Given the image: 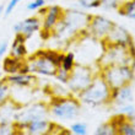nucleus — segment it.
<instances>
[{
  "label": "nucleus",
  "instance_id": "nucleus-1",
  "mask_svg": "<svg viewBox=\"0 0 135 135\" xmlns=\"http://www.w3.org/2000/svg\"><path fill=\"white\" fill-rule=\"evenodd\" d=\"M90 17L91 15L84 11L75 9L64 10L63 17L52 31V37H54L57 41L68 42L75 37L87 36L86 27L90 21Z\"/></svg>",
  "mask_w": 135,
  "mask_h": 135
},
{
  "label": "nucleus",
  "instance_id": "nucleus-2",
  "mask_svg": "<svg viewBox=\"0 0 135 135\" xmlns=\"http://www.w3.org/2000/svg\"><path fill=\"white\" fill-rule=\"evenodd\" d=\"M63 57L64 53L57 50H38L28 59H26V70L33 75L52 78L55 75L58 68L60 66Z\"/></svg>",
  "mask_w": 135,
  "mask_h": 135
},
{
  "label": "nucleus",
  "instance_id": "nucleus-3",
  "mask_svg": "<svg viewBox=\"0 0 135 135\" xmlns=\"http://www.w3.org/2000/svg\"><path fill=\"white\" fill-rule=\"evenodd\" d=\"M110 89L104 79L100 75V71L93 78L92 82L84 91L76 95L80 103L90 107H101L110 103Z\"/></svg>",
  "mask_w": 135,
  "mask_h": 135
},
{
  "label": "nucleus",
  "instance_id": "nucleus-4",
  "mask_svg": "<svg viewBox=\"0 0 135 135\" xmlns=\"http://www.w3.org/2000/svg\"><path fill=\"white\" fill-rule=\"evenodd\" d=\"M103 46V53L98 60L100 69L112 65H129L135 69V46L127 48L104 43Z\"/></svg>",
  "mask_w": 135,
  "mask_h": 135
},
{
  "label": "nucleus",
  "instance_id": "nucleus-5",
  "mask_svg": "<svg viewBox=\"0 0 135 135\" xmlns=\"http://www.w3.org/2000/svg\"><path fill=\"white\" fill-rule=\"evenodd\" d=\"M49 115L63 122L74 120L80 115L81 103L78 97L69 95L65 97H52L48 103Z\"/></svg>",
  "mask_w": 135,
  "mask_h": 135
},
{
  "label": "nucleus",
  "instance_id": "nucleus-6",
  "mask_svg": "<svg viewBox=\"0 0 135 135\" xmlns=\"http://www.w3.org/2000/svg\"><path fill=\"white\" fill-rule=\"evenodd\" d=\"M100 75L113 90L130 85L135 78V69L129 65H112L100 69Z\"/></svg>",
  "mask_w": 135,
  "mask_h": 135
},
{
  "label": "nucleus",
  "instance_id": "nucleus-7",
  "mask_svg": "<svg viewBox=\"0 0 135 135\" xmlns=\"http://www.w3.org/2000/svg\"><path fill=\"white\" fill-rule=\"evenodd\" d=\"M96 74L97 73H95L87 65L76 64L74 69L71 70L69 80L66 82L68 90L70 91L71 95L76 96V95H79L81 91H84L92 82Z\"/></svg>",
  "mask_w": 135,
  "mask_h": 135
},
{
  "label": "nucleus",
  "instance_id": "nucleus-8",
  "mask_svg": "<svg viewBox=\"0 0 135 135\" xmlns=\"http://www.w3.org/2000/svg\"><path fill=\"white\" fill-rule=\"evenodd\" d=\"M49 117L48 104L44 102H32L26 106L18 107L16 115H15V124L17 127L27 124L30 122L42 119Z\"/></svg>",
  "mask_w": 135,
  "mask_h": 135
},
{
  "label": "nucleus",
  "instance_id": "nucleus-9",
  "mask_svg": "<svg viewBox=\"0 0 135 135\" xmlns=\"http://www.w3.org/2000/svg\"><path fill=\"white\" fill-rule=\"evenodd\" d=\"M113 25L114 22L110 18H107L102 15H91L87 27H86V33L91 38L103 42Z\"/></svg>",
  "mask_w": 135,
  "mask_h": 135
},
{
  "label": "nucleus",
  "instance_id": "nucleus-10",
  "mask_svg": "<svg viewBox=\"0 0 135 135\" xmlns=\"http://www.w3.org/2000/svg\"><path fill=\"white\" fill-rule=\"evenodd\" d=\"M104 44H113V46H120V47H130L134 46L133 42V37L129 33V31L123 26L118 25L114 22L113 27L110 28L108 36L106 37V39L103 41Z\"/></svg>",
  "mask_w": 135,
  "mask_h": 135
},
{
  "label": "nucleus",
  "instance_id": "nucleus-11",
  "mask_svg": "<svg viewBox=\"0 0 135 135\" xmlns=\"http://www.w3.org/2000/svg\"><path fill=\"white\" fill-rule=\"evenodd\" d=\"M55 125L57 124L48 118L37 119L22 127H18V135H50Z\"/></svg>",
  "mask_w": 135,
  "mask_h": 135
},
{
  "label": "nucleus",
  "instance_id": "nucleus-12",
  "mask_svg": "<svg viewBox=\"0 0 135 135\" xmlns=\"http://www.w3.org/2000/svg\"><path fill=\"white\" fill-rule=\"evenodd\" d=\"M42 30V20L39 16H31L22 21L17 22L14 26L15 35H21L26 38V41L32 38L37 32Z\"/></svg>",
  "mask_w": 135,
  "mask_h": 135
},
{
  "label": "nucleus",
  "instance_id": "nucleus-13",
  "mask_svg": "<svg viewBox=\"0 0 135 135\" xmlns=\"http://www.w3.org/2000/svg\"><path fill=\"white\" fill-rule=\"evenodd\" d=\"M63 14H64V10L59 5H50V6L47 7L44 14L41 16L43 31H47V32L52 33L54 27L57 26V23L63 17Z\"/></svg>",
  "mask_w": 135,
  "mask_h": 135
},
{
  "label": "nucleus",
  "instance_id": "nucleus-14",
  "mask_svg": "<svg viewBox=\"0 0 135 135\" xmlns=\"http://www.w3.org/2000/svg\"><path fill=\"white\" fill-rule=\"evenodd\" d=\"M6 81L9 82V85L11 87H17V89H31L36 85L37 79L33 74L31 73H16V74L7 75Z\"/></svg>",
  "mask_w": 135,
  "mask_h": 135
},
{
  "label": "nucleus",
  "instance_id": "nucleus-15",
  "mask_svg": "<svg viewBox=\"0 0 135 135\" xmlns=\"http://www.w3.org/2000/svg\"><path fill=\"white\" fill-rule=\"evenodd\" d=\"M133 101H134V92L130 85H125L119 89H113L110 92V103H114L117 106L133 103Z\"/></svg>",
  "mask_w": 135,
  "mask_h": 135
},
{
  "label": "nucleus",
  "instance_id": "nucleus-16",
  "mask_svg": "<svg viewBox=\"0 0 135 135\" xmlns=\"http://www.w3.org/2000/svg\"><path fill=\"white\" fill-rule=\"evenodd\" d=\"M1 69L5 74L11 75L16 74V73H27L26 70V59H17L9 55V57L4 58L1 61Z\"/></svg>",
  "mask_w": 135,
  "mask_h": 135
},
{
  "label": "nucleus",
  "instance_id": "nucleus-17",
  "mask_svg": "<svg viewBox=\"0 0 135 135\" xmlns=\"http://www.w3.org/2000/svg\"><path fill=\"white\" fill-rule=\"evenodd\" d=\"M27 54H28V50L26 47V38L21 35H16L15 39L11 43L10 55L17 59H26Z\"/></svg>",
  "mask_w": 135,
  "mask_h": 135
},
{
  "label": "nucleus",
  "instance_id": "nucleus-18",
  "mask_svg": "<svg viewBox=\"0 0 135 135\" xmlns=\"http://www.w3.org/2000/svg\"><path fill=\"white\" fill-rule=\"evenodd\" d=\"M110 120L117 127L118 135H135V125L124 115L117 114Z\"/></svg>",
  "mask_w": 135,
  "mask_h": 135
},
{
  "label": "nucleus",
  "instance_id": "nucleus-19",
  "mask_svg": "<svg viewBox=\"0 0 135 135\" xmlns=\"http://www.w3.org/2000/svg\"><path fill=\"white\" fill-rule=\"evenodd\" d=\"M118 12L122 16L135 21V0H124L118 9Z\"/></svg>",
  "mask_w": 135,
  "mask_h": 135
},
{
  "label": "nucleus",
  "instance_id": "nucleus-20",
  "mask_svg": "<svg viewBox=\"0 0 135 135\" xmlns=\"http://www.w3.org/2000/svg\"><path fill=\"white\" fill-rule=\"evenodd\" d=\"M7 103L4 104L3 107H0V122H14L15 123V115H16V112H17L20 104L15 102V104L11 107V109H7Z\"/></svg>",
  "mask_w": 135,
  "mask_h": 135
},
{
  "label": "nucleus",
  "instance_id": "nucleus-21",
  "mask_svg": "<svg viewBox=\"0 0 135 135\" xmlns=\"http://www.w3.org/2000/svg\"><path fill=\"white\" fill-rule=\"evenodd\" d=\"M11 101V86L6 81V79L0 80V107Z\"/></svg>",
  "mask_w": 135,
  "mask_h": 135
},
{
  "label": "nucleus",
  "instance_id": "nucleus-22",
  "mask_svg": "<svg viewBox=\"0 0 135 135\" xmlns=\"http://www.w3.org/2000/svg\"><path fill=\"white\" fill-rule=\"evenodd\" d=\"M93 135H118L117 127H115V124L112 120L102 123L101 125L97 127Z\"/></svg>",
  "mask_w": 135,
  "mask_h": 135
},
{
  "label": "nucleus",
  "instance_id": "nucleus-23",
  "mask_svg": "<svg viewBox=\"0 0 135 135\" xmlns=\"http://www.w3.org/2000/svg\"><path fill=\"white\" fill-rule=\"evenodd\" d=\"M18 127L14 122H0V135H18Z\"/></svg>",
  "mask_w": 135,
  "mask_h": 135
},
{
  "label": "nucleus",
  "instance_id": "nucleus-24",
  "mask_svg": "<svg viewBox=\"0 0 135 135\" xmlns=\"http://www.w3.org/2000/svg\"><path fill=\"white\" fill-rule=\"evenodd\" d=\"M76 65V60H75V54L73 52H66L63 57V60H61L60 68H63L64 70L71 73V70L75 68Z\"/></svg>",
  "mask_w": 135,
  "mask_h": 135
},
{
  "label": "nucleus",
  "instance_id": "nucleus-25",
  "mask_svg": "<svg viewBox=\"0 0 135 135\" xmlns=\"http://www.w3.org/2000/svg\"><path fill=\"white\" fill-rule=\"evenodd\" d=\"M69 130L75 135H87V133H89L87 125L84 122H75V123H73L70 125Z\"/></svg>",
  "mask_w": 135,
  "mask_h": 135
},
{
  "label": "nucleus",
  "instance_id": "nucleus-26",
  "mask_svg": "<svg viewBox=\"0 0 135 135\" xmlns=\"http://www.w3.org/2000/svg\"><path fill=\"white\" fill-rule=\"evenodd\" d=\"M76 3L79 4V6L85 9V10L101 7V0H76Z\"/></svg>",
  "mask_w": 135,
  "mask_h": 135
},
{
  "label": "nucleus",
  "instance_id": "nucleus-27",
  "mask_svg": "<svg viewBox=\"0 0 135 135\" xmlns=\"http://www.w3.org/2000/svg\"><path fill=\"white\" fill-rule=\"evenodd\" d=\"M124 0H101V7L104 10H117L120 7Z\"/></svg>",
  "mask_w": 135,
  "mask_h": 135
},
{
  "label": "nucleus",
  "instance_id": "nucleus-28",
  "mask_svg": "<svg viewBox=\"0 0 135 135\" xmlns=\"http://www.w3.org/2000/svg\"><path fill=\"white\" fill-rule=\"evenodd\" d=\"M118 114H122L124 115L125 118H130L135 114V106L133 103H128V104H123V106H119V110H118Z\"/></svg>",
  "mask_w": 135,
  "mask_h": 135
},
{
  "label": "nucleus",
  "instance_id": "nucleus-29",
  "mask_svg": "<svg viewBox=\"0 0 135 135\" xmlns=\"http://www.w3.org/2000/svg\"><path fill=\"white\" fill-rule=\"evenodd\" d=\"M69 76H70V73L66 70H64L63 68H58L57 73H55V75H54V78L58 80V82L59 84H61V85H66L68 80H69Z\"/></svg>",
  "mask_w": 135,
  "mask_h": 135
},
{
  "label": "nucleus",
  "instance_id": "nucleus-30",
  "mask_svg": "<svg viewBox=\"0 0 135 135\" xmlns=\"http://www.w3.org/2000/svg\"><path fill=\"white\" fill-rule=\"evenodd\" d=\"M46 6V0H32L27 4V10L30 11H38L39 9Z\"/></svg>",
  "mask_w": 135,
  "mask_h": 135
},
{
  "label": "nucleus",
  "instance_id": "nucleus-31",
  "mask_svg": "<svg viewBox=\"0 0 135 135\" xmlns=\"http://www.w3.org/2000/svg\"><path fill=\"white\" fill-rule=\"evenodd\" d=\"M21 1H22V0H10V1L7 3L6 6L4 7V14L6 15V16H7V15H10L11 12L15 10V7L17 6Z\"/></svg>",
  "mask_w": 135,
  "mask_h": 135
},
{
  "label": "nucleus",
  "instance_id": "nucleus-32",
  "mask_svg": "<svg viewBox=\"0 0 135 135\" xmlns=\"http://www.w3.org/2000/svg\"><path fill=\"white\" fill-rule=\"evenodd\" d=\"M50 135H75L69 130V129H65L63 127H59V125H55L53 129V132L50 133Z\"/></svg>",
  "mask_w": 135,
  "mask_h": 135
},
{
  "label": "nucleus",
  "instance_id": "nucleus-33",
  "mask_svg": "<svg viewBox=\"0 0 135 135\" xmlns=\"http://www.w3.org/2000/svg\"><path fill=\"white\" fill-rule=\"evenodd\" d=\"M7 50H9V44H7V42H1L0 43V60L3 59V57L5 55V53H6Z\"/></svg>",
  "mask_w": 135,
  "mask_h": 135
},
{
  "label": "nucleus",
  "instance_id": "nucleus-34",
  "mask_svg": "<svg viewBox=\"0 0 135 135\" xmlns=\"http://www.w3.org/2000/svg\"><path fill=\"white\" fill-rule=\"evenodd\" d=\"M4 14V6L3 5H0V17H1V15Z\"/></svg>",
  "mask_w": 135,
  "mask_h": 135
},
{
  "label": "nucleus",
  "instance_id": "nucleus-35",
  "mask_svg": "<svg viewBox=\"0 0 135 135\" xmlns=\"http://www.w3.org/2000/svg\"><path fill=\"white\" fill-rule=\"evenodd\" d=\"M129 120H130V122H132V123H133V124L135 125V114H134V115H133L132 118H130V119H129Z\"/></svg>",
  "mask_w": 135,
  "mask_h": 135
},
{
  "label": "nucleus",
  "instance_id": "nucleus-36",
  "mask_svg": "<svg viewBox=\"0 0 135 135\" xmlns=\"http://www.w3.org/2000/svg\"><path fill=\"white\" fill-rule=\"evenodd\" d=\"M0 69H1V60H0Z\"/></svg>",
  "mask_w": 135,
  "mask_h": 135
},
{
  "label": "nucleus",
  "instance_id": "nucleus-37",
  "mask_svg": "<svg viewBox=\"0 0 135 135\" xmlns=\"http://www.w3.org/2000/svg\"><path fill=\"white\" fill-rule=\"evenodd\" d=\"M46 1H53V0H46Z\"/></svg>",
  "mask_w": 135,
  "mask_h": 135
}]
</instances>
